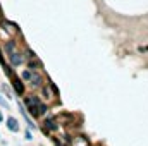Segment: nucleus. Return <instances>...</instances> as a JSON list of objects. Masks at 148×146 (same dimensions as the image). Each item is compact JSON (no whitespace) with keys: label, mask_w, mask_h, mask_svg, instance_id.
<instances>
[{"label":"nucleus","mask_w":148,"mask_h":146,"mask_svg":"<svg viewBox=\"0 0 148 146\" xmlns=\"http://www.w3.org/2000/svg\"><path fill=\"white\" fill-rule=\"evenodd\" d=\"M24 103H26V107H28V110L31 112L33 108H36L38 105L41 103V100H40V96H35V95H29V96H26Z\"/></svg>","instance_id":"f257e3e1"},{"label":"nucleus","mask_w":148,"mask_h":146,"mask_svg":"<svg viewBox=\"0 0 148 146\" xmlns=\"http://www.w3.org/2000/svg\"><path fill=\"white\" fill-rule=\"evenodd\" d=\"M41 93H43L45 100H53V98H55V86H53V84L41 86Z\"/></svg>","instance_id":"f03ea898"},{"label":"nucleus","mask_w":148,"mask_h":146,"mask_svg":"<svg viewBox=\"0 0 148 146\" xmlns=\"http://www.w3.org/2000/svg\"><path fill=\"white\" fill-rule=\"evenodd\" d=\"M57 129H59V122H57V119L50 117V119L45 120V131H47V132H55Z\"/></svg>","instance_id":"7ed1b4c3"},{"label":"nucleus","mask_w":148,"mask_h":146,"mask_svg":"<svg viewBox=\"0 0 148 146\" xmlns=\"http://www.w3.org/2000/svg\"><path fill=\"white\" fill-rule=\"evenodd\" d=\"M71 146H90V141H88V138L77 134V136L71 138Z\"/></svg>","instance_id":"20e7f679"},{"label":"nucleus","mask_w":148,"mask_h":146,"mask_svg":"<svg viewBox=\"0 0 148 146\" xmlns=\"http://www.w3.org/2000/svg\"><path fill=\"white\" fill-rule=\"evenodd\" d=\"M29 83H31V86H33V88H41V86H43V79H41V76H40L36 71H33Z\"/></svg>","instance_id":"39448f33"},{"label":"nucleus","mask_w":148,"mask_h":146,"mask_svg":"<svg viewBox=\"0 0 148 146\" xmlns=\"http://www.w3.org/2000/svg\"><path fill=\"white\" fill-rule=\"evenodd\" d=\"M9 60H10V64L12 65H21L23 64V57H21V53L19 52H12V53H9Z\"/></svg>","instance_id":"423d86ee"},{"label":"nucleus","mask_w":148,"mask_h":146,"mask_svg":"<svg viewBox=\"0 0 148 146\" xmlns=\"http://www.w3.org/2000/svg\"><path fill=\"white\" fill-rule=\"evenodd\" d=\"M12 86H14L16 93H19V95L24 93V84H23V81H21L19 77H14V76H12Z\"/></svg>","instance_id":"0eeeda50"},{"label":"nucleus","mask_w":148,"mask_h":146,"mask_svg":"<svg viewBox=\"0 0 148 146\" xmlns=\"http://www.w3.org/2000/svg\"><path fill=\"white\" fill-rule=\"evenodd\" d=\"M7 127H9V131L17 132V131H19V122H17L14 117H9V119H7Z\"/></svg>","instance_id":"6e6552de"},{"label":"nucleus","mask_w":148,"mask_h":146,"mask_svg":"<svg viewBox=\"0 0 148 146\" xmlns=\"http://www.w3.org/2000/svg\"><path fill=\"white\" fill-rule=\"evenodd\" d=\"M45 112H47V105H43V103H40L36 108H33L29 113L33 115V117H40V115H45Z\"/></svg>","instance_id":"1a4fd4ad"},{"label":"nucleus","mask_w":148,"mask_h":146,"mask_svg":"<svg viewBox=\"0 0 148 146\" xmlns=\"http://www.w3.org/2000/svg\"><path fill=\"white\" fill-rule=\"evenodd\" d=\"M3 28L7 29V33H10V35H16L19 29H17V26L14 24V23H10V21H3Z\"/></svg>","instance_id":"9d476101"},{"label":"nucleus","mask_w":148,"mask_h":146,"mask_svg":"<svg viewBox=\"0 0 148 146\" xmlns=\"http://www.w3.org/2000/svg\"><path fill=\"white\" fill-rule=\"evenodd\" d=\"M14 50H16V41H12V40L7 41V43H5V53L9 55V53H12Z\"/></svg>","instance_id":"9b49d317"},{"label":"nucleus","mask_w":148,"mask_h":146,"mask_svg":"<svg viewBox=\"0 0 148 146\" xmlns=\"http://www.w3.org/2000/svg\"><path fill=\"white\" fill-rule=\"evenodd\" d=\"M31 74H33V71H31V69H28V71H23L21 77H23L24 81H28V83H29V79H31Z\"/></svg>","instance_id":"f8f14e48"},{"label":"nucleus","mask_w":148,"mask_h":146,"mask_svg":"<svg viewBox=\"0 0 148 146\" xmlns=\"http://www.w3.org/2000/svg\"><path fill=\"white\" fill-rule=\"evenodd\" d=\"M0 105H2L3 108H9V103H7V102H5V100L2 98V95H0Z\"/></svg>","instance_id":"ddd939ff"},{"label":"nucleus","mask_w":148,"mask_h":146,"mask_svg":"<svg viewBox=\"0 0 148 146\" xmlns=\"http://www.w3.org/2000/svg\"><path fill=\"white\" fill-rule=\"evenodd\" d=\"M26 139H28V141H29V139H33V138H31V132H29V131H26Z\"/></svg>","instance_id":"4468645a"},{"label":"nucleus","mask_w":148,"mask_h":146,"mask_svg":"<svg viewBox=\"0 0 148 146\" xmlns=\"http://www.w3.org/2000/svg\"><path fill=\"white\" fill-rule=\"evenodd\" d=\"M2 120H3V115H2V112H0V122H2Z\"/></svg>","instance_id":"2eb2a0df"},{"label":"nucleus","mask_w":148,"mask_h":146,"mask_svg":"<svg viewBox=\"0 0 148 146\" xmlns=\"http://www.w3.org/2000/svg\"><path fill=\"white\" fill-rule=\"evenodd\" d=\"M0 21H2V14H0Z\"/></svg>","instance_id":"dca6fc26"}]
</instances>
